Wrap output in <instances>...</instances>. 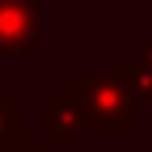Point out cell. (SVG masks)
<instances>
[{"label":"cell","instance_id":"obj_7","mask_svg":"<svg viewBox=\"0 0 152 152\" xmlns=\"http://www.w3.org/2000/svg\"><path fill=\"white\" fill-rule=\"evenodd\" d=\"M134 53L145 60V64H152V36H142L138 42H134Z\"/></svg>","mask_w":152,"mask_h":152},{"label":"cell","instance_id":"obj_4","mask_svg":"<svg viewBox=\"0 0 152 152\" xmlns=\"http://www.w3.org/2000/svg\"><path fill=\"white\" fill-rule=\"evenodd\" d=\"M25 138V106L11 99V88L0 85V152H14Z\"/></svg>","mask_w":152,"mask_h":152},{"label":"cell","instance_id":"obj_2","mask_svg":"<svg viewBox=\"0 0 152 152\" xmlns=\"http://www.w3.org/2000/svg\"><path fill=\"white\" fill-rule=\"evenodd\" d=\"M81 131H85V113H81V99L75 85L71 81L57 85V92L39 103V134L50 138L57 152H71Z\"/></svg>","mask_w":152,"mask_h":152},{"label":"cell","instance_id":"obj_8","mask_svg":"<svg viewBox=\"0 0 152 152\" xmlns=\"http://www.w3.org/2000/svg\"><path fill=\"white\" fill-rule=\"evenodd\" d=\"M71 152H99V149H71Z\"/></svg>","mask_w":152,"mask_h":152},{"label":"cell","instance_id":"obj_3","mask_svg":"<svg viewBox=\"0 0 152 152\" xmlns=\"http://www.w3.org/2000/svg\"><path fill=\"white\" fill-rule=\"evenodd\" d=\"M42 50V0H0V53Z\"/></svg>","mask_w":152,"mask_h":152},{"label":"cell","instance_id":"obj_6","mask_svg":"<svg viewBox=\"0 0 152 152\" xmlns=\"http://www.w3.org/2000/svg\"><path fill=\"white\" fill-rule=\"evenodd\" d=\"M14 152H57V149H46V145H42V134H39V131H32V134L25 131V138L18 142V149H14Z\"/></svg>","mask_w":152,"mask_h":152},{"label":"cell","instance_id":"obj_5","mask_svg":"<svg viewBox=\"0 0 152 152\" xmlns=\"http://www.w3.org/2000/svg\"><path fill=\"white\" fill-rule=\"evenodd\" d=\"M120 78L127 81L138 103H152V64H145L134 50L120 57Z\"/></svg>","mask_w":152,"mask_h":152},{"label":"cell","instance_id":"obj_1","mask_svg":"<svg viewBox=\"0 0 152 152\" xmlns=\"http://www.w3.org/2000/svg\"><path fill=\"white\" fill-rule=\"evenodd\" d=\"M81 113H85V131L103 134V138H131L138 131V99L127 88L120 71H88L75 67L71 71Z\"/></svg>","mask_w":152,"mask_h":152}]
</instances>
